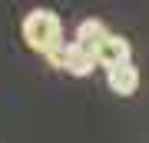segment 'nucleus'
I'll list each match as a JSON object with an SVG mask.
<instances>
[{"label":"nucleus","mask_w":149,"mask_h":143,"mask_svg":"<svg viewBox=\"0 0 149 143\" xmlns=\"http://www.w3.org/2000/svg\"><path fill=\"white\" fill-rule=\"evenodd\" d=\"M106 33H109V30H106V23H103V20L86 17V20H80V27H76V37L70 40V43H76V47H83L86 53H93L103 40H106Z\"/></svg>","instance_id":"20e7f679"},{"label":"nucleus","mask_w":149,"mask_h":143,"mask_svg":"<svg viewBox=\"0 0 149 143\" xmlns=\"http://www.w3.org/2000/svg\"><path fill=\"white\" fill-rule=\"evenodd\" d=\"M20 30H23L27 47L33 53H43V57L63 43V23H60V17L53 10H47V7L30 10L27 17H23V27H20Z\"/></svg>","instance_id":"f257e3e1"},{"label":"nucleus","mask_w":149,"mask_h":143,"mask_svg":"<svg viewBox=\"0 0 149 143\" xmlns=\"http://www.w3.org/2000/svg\"><path fill=\"white\" fill-rule=\"evenodd\" d=\"M106 83H109L113 93H119V97H133V93L139 90V70H136L133 63H119V67L106 70Z\"/></svg>","instance_id":"7ed1b4c3"},{"label":"nucleus","mask_w":149,"mask_h":143,"mask_svg":"<svg viewBox=\"0 0 149 143\" xmlns=\"http://www.w3.org/2000/svg\"><path fill=\"white\" fill-rule=\"evenodd\" d=\"M63 47H66V40L60 43L56 50H50V53H47V60H50V67H56V70H63V53H66Z\"/></svg>","instance_id":"423d86ee"},{"label":"nucleus","mask_w":149,"mask_h":143,"mask_svg":"<svg viewBox=\"0 0 149 143\" xmlns=\"http://www.w3.org/2000/svg\"><path fill=\"white\" fill-rule=\"evenodd\" d=\"M63 70L66 73H73V77H90L93 70H96V60H93V53H86L83 47H76V43H66L63 47Z\"/></svg>","instance_id":"39448f33"},{"label":"nucleus","mask_w":149,"mask_h":143,"mask_svg":"<svg viewBox=\"0 0 149 143\" xmlns=\"http://www.w3.org/2000/svg\"><path fill=\"white\" fill-rule=\"evenodd\" d=\"M93 60H96V67H106V70L119 67V63H133V47L119 33H106V40L93 50Z\"/></svg>","instance_id":"f03ea898"}]
</instances>
